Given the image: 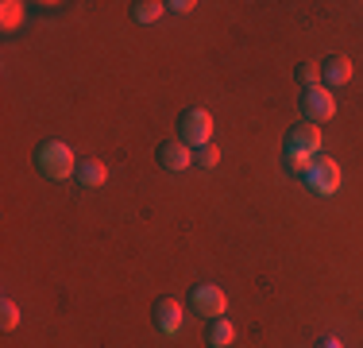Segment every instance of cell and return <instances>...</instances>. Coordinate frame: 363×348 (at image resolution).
Segmentation results:
<instances>
[{
  "label": "cell",
  "instance_id": "1",
  "mask_svg": "<svg viewBox=\"0 0 363 348\" xmlns=\"http://www.w3.org/2000/svg\"><path fill=\"white\" fill-rule=\"evenodd\" d=\"M35 167H39L43 178L62 182V178H70V174H77V159H74L70 143H62V139H47V143H39V151H35Z\"/></svg>",
  "mask_w": 363,
  "mask_h": 348
},
{
  "label": "cell",
  "instance_id": "2",
  "mask_svg": "<svg viewBox=\"0 0 363 348\" xmlns=\"http://www.w3.org/2000/svg\"><path fill=\"white\" fill-rule=\"evenodd\" d=\"M340 182H344L340 163H336V159H328V155H317V159H313V167L306 170V186L313 190L317 197H333L336 190H340Z\"/></svg>",
  "mask_w": 363,
  "mask_h": 348
},
{
  "label": "cell",
  "instance_id": "3",
  "mask_svg": "<svg viewBox=\"0 0 363 348\" xmlns=\"http://www.w3.org/2000/svg\"><path fill=\"white\" fill-rule=\"evenodd\" d=\"M213 112L209 109H186L178 120V139H186L189 147H205L213 143Z\"/></svg>",
  "mask_w": 363,
  "mask_h": 348
},
{
  "label": "cell",
  "instance_id": "4",
  "mask_svg": "<svg viewBox=\"0 0 363 348\" xmlns=\"http://www.w3.org/2000/svg\"><path fill=\"white\" fill-rule=\"evenodd\" d=\"M301 112H306V120H309V124H321V120H333V116H336L333 89H325V85H313V89H301Z\"/></svg>",
  "mask_w": 363,
  "mask_h": 348
},
{
  "label": "cell",
  "instance_id": "5",
  "mask_svg": "<svg viewBox=\"0 0 363 348\" xmlns=\"http://www.w3.org/2000/svg\"><path fill=\"white\" fill-rule=\"evenodd\" d=\"M189 306L201 313V317H224L228 294H224L220 286H213V283H201V286H194V294H189Z\"/></svg>",
  "mask_w": 363,
  "mask_h": 348
},
{
  "label": "cell",
  "instance_id": "6",
  "mask_svg": "<svg viewBox=\"0 0 363 348\" xmlns=\"http://www.w3.org/2000/svg\"><path fill=\"white\" fill-rule=\"evenodd\" d=\"M321 143H325L321 128H317V124H309V120H306V124H298V128H294V132L286 136V147H290V151L313 155V159L321 155Z\"/></svg>",
  "mask_w": 363,
  "mask_h": 348
},
{
  "label": "cell",
  "instance_id": "7",
  "mask_svg": "<svg viewBox=\"0 0 363 348\" xmlns=\"http://www.w3.org/2000/svg\"><path fill=\"white\" fill-rule=\"evenodd\" d=\"M159 163L170 174H182L189 163H194V151H189L186 139H167V143H159Z\"/></svg>",
  "mask_w": 363,
  "mask_h": 348
},
{
  "label": "cell",
  "instance_id": "8",
  "mask_svg": "<svg viewBox=\"0 0 363 348\" xmlns=\"http://www.w3.org/2000/svg\"><path fill=\"white\" fill-rule=\"evenodd\" d=\"M321 82H325V89L348 85L352 82V58L348 55H328L325 62H321Z\"/></svg>",
  "mask_w": 363,
  "mask_h": 348
},
{
  "label": "cell",
  "instance_id": "9",
  "mask_svg": "<svg viewBox=\"0 0 363 348\" xmlns=\"http://www.w3.org/2000/svg\"><path fill=\"white\" fill-rule=\"evenodd\" d=\"M155 325H159V333H167V337L182 333V306H178V298L155 302Z\"/></svg>",
  "mask_w": 363,
  "mask_h": 348
},
{
  "label": "cell",
  "instance_id": "10",
  "mask_svg": "<svg viewBox=\"0 0 363 348\" xmlns=\"http://www.w3.org/2000/svg\"><path fill=\"white\" fill-rule=\"evenodd\" d=\"M236 341V325L228 317H213L209 321V348H232Z\"/></svg>",
  "mask_w": 363,
  "mask_h": 348
},
{
  "label": "cell",
  "instance_id": "11",
  "mask_svg": "<svg viewBox=\"0 0 363 348\" xmlns=\"http://www.w3.org/2000/svg\"><path fill=\"white\" fill-rule=\"evenodd\" d=\"M77 182H82V186H105V182H108V167H105V163H97V159L77 163Z\"/></svg>",
  "mask_w": 363,
  "mask_h": 348
},
{
  "label": "cell",
  "instance_id": "12",
  "mask_svg": "<svg viewBox=\"0 0 363 348\" xmlns=\"http://www.w3.org/2000/svg\"><path fill=\"white\" fill-rule=\"evenodd\" d=\"M162 8H167V4H159V0H135V4H132V20L155 23V20L162 16Z\"/></svg>",
  "mask_w": 363,
  "mask_h": 348
},
{
  "label": "cell",
  "instance_id": "13",
  "mask_svg": "<svg viewBox=\"0 0 363 348\" xmlns=\"http://www.w3.org/2000/svg\"><path fill=\"white\" fill-rule=\"evenodd\" d=\"M20 20H23V4L20 0H4V4H0V23H4V31H12Z\"/></svg>",
  "mask_w": 363,
  "mask_h": 348
},
{
  "label": "cell",
  "instance_id": "14",
  "mask_svg": "<svg viewBox=\"0 0 363 348\" xmlns=\"http://www.w3.org/2000/svg\"><path fill=\"white\" fill-rule=\"evenodd\" d=\"M16 325H20V306H16L12 298H4V302H0V329H4V333H12Z\"/></svg>",
  "mask_w": 363,
  "mask_h": 348
},
{
  "label": "cell",
  "instance_id": "15",
  "mask_svg": "<svg viewBox=\"0 0 363 348\" xmlns=\"http://www.w3.org/2000/svg\"><path fill=\"white\" fill-rule=\"evenodd\" d=\"M286 167H290L294 174H301V178H306V170L313 167V155H301V151H290V147H286Z\"/></svg>",
  "mask_w": 363,
  "mask_h": 348
},
{
  "label": "cell",
  "instance_id": "16",
  "mask_svg": "<svg viewBox=\"0 0 363 348\" xmlns=\"http://www.w3.org/2000/svg\"><path fill=\"white\" fill-rule=\"evenodd\" d=\"M194 163H201L205 170H213V167H217V163H220V151H217V143H205V147H197Z\"/></svg>",
  "mask_w": 363,
  "mask_h": 348
},
{
  "label": "cell",
  "instance_id": "17",
  "mask_svg": "<svg viewBox=\"0 0 363 348\" xmlns=\"http://www.w3.org/2000/svg\"><path fill=\"white\" fill-rule=\"evenodd\" d=\"M294 74H298V82L306 85V89H313V85H321V70H317V66H309V62H301L298 70H294Z\"/></svg>",
  "mask_w": 363,
  "mask_h": 348
},
{
  "label": "cell",
  "instance_id": "18",
  "mask_svg": "<svg viewBox=\"0 0 363 348\" xmlns=\"http://www.w3.org/2000/svg\"><path fill=\"white\" fill-rule=\"evenodd\" d=\"M167 8H174L178 16H189V12H194V8H197V4H194V0H174V4H167Z\"/></svg>",
  "mask_w": 363,
  "mask_h": 348
},
{
  "label": "cell",
  "instance_id": "19",
  "mask_svg": "<svg viewBox=\"0 0 363 348\" xmlns=\"http://www.w3.org/2000/svg\"><path fill=\"white\" fill-rule=\"evenodd\" d=\"M317 348H340V341H336V337H325V341L317 344Z\"/></svg>",
  "mask_w": 363,
  "mask_h": 348
}]
</instances>
